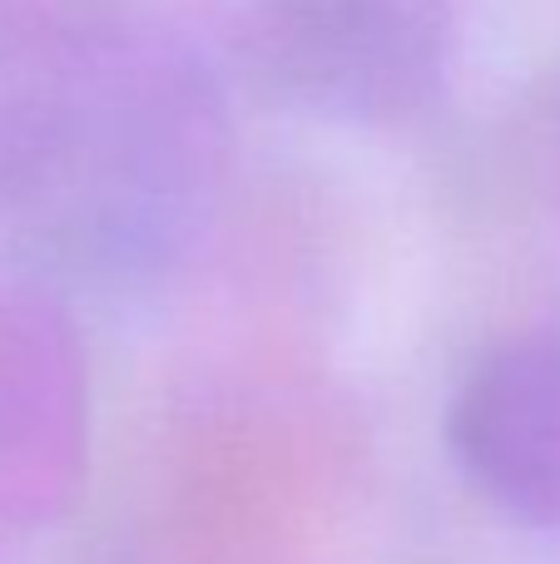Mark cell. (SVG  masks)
Returning a JSON list of instances; mask_svg holds the SVG:
<instances>
[{
	"instance_id": "cell-1",
	"label": "cell",
	"mask_w": 560,
	"mask_h": 564,
	"mask_svg": "<svg viewBox=\"0 0 560 564\" xmlns=\"http://www.w3.org/2000/svg\"><path fill=\"white\" fill-rule=\"evenodd\" d=\"M452 451L492 506L560 530V332L516 337L466 371Z\"/></svg>"
}]
</instances>
